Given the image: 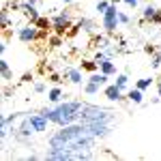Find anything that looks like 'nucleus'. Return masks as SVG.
<instances>
[{
    "label": "nucleus",
    "instance_id": "nucleus-34",
    "mask_svg": "<svg viewBox=\"0 0 161 161\" xmlns=\"http://www.w3.org/2000/svg\"><path fill=\"white\" fill-rule=\"evenodd\" d=\"M125 4H127V7H129V9H136L137 7V2H140V0H123Z\"/></svg>",
    "mask_w": 161,
    "mask_h": 161
},
{
    "label": "nucleus",
    "instance_id": "nucleus-7",
    "mask_svg": "<svg viewBox=\"0 0 161 161\" xmlns=\"http://www.w3.org/2000/svg\"><path fill=\"white\" fill-rule=\"evenodd\" d=\"M103 95H105V99L112 101V103H120V101L127 99V95H125L116 84H108V86H103Z\"/></svg>",
    "mask_w": 161,
    "mask_h": 161
},
{
    "label": "nucleus",
    "instance_id": "nucleus-35",
    "mask_svg": "<svg viewBox=\"0 0 161 161\" xmlns=\"http://www.w3.org/2000/svg\"><path fill=\"white\" fill-rule=\"evenodd\" d=\"M144 52H146V54H150V56H153V54H155V47H153V45H146V47H144Z\"/></svg>",
    "mask_w": 161,
    "mask_h": 161
},
{
    "label": "nucleus",
    "instance_id": "nucleus-14",
    "mask_svg": "<svg viewBox=\"0 0 161 161\" xmlns=\"http://www.w3.org/2000/svg\"><path fill=\"white\" fill-rule=\"evenodd\" d=\"M26 112H13V114H7V116H2V120H0V127H11L15 125L22 116H24Z\"/></svg>",
    "mask_w": 161,
    "mask_h": 161
},
{
    "label": "nucleus",
    "instance_id": "nucleus-18",
    "mask_svg": "<svg viewBox=\"0 0 161 161\" xmlns=\"http://www.w3.org/2000/svg\"><path fill=\"white\" fill-rule=\"evenodd\" d=\"M88 82H95V84H99V86H108V82H110V75L101 73V71H95V73H90Z\"/></svg>",
    "mask_w": 161,
    "mask_h": 161
},
{
    "label": "nucleus",
    "instance_id": "nucleus-27",
    "mask_svg": "<svg viewBox=\"0 0 161 161\" xmlns=\"http://www.w3.org/2000/svg\"><path fill=\"white\" fill-rule=\"evenodd\" d=\"M150 67L157 71V69H161V52H155L153 56H150Z\"/></svg>",
    "mask_w": 161,
    "mask_h": 161
},
{
    "label": "nucleus",
    "instance_id": "nucleus-36",
    "mask_svg": "<svg viewBox=\"0 0 161 161\" xmlns=\"http://www.w3.org/2000/svg\"><path fill=\"white\" fill-rule=\"evenodd\" d=\"M32 80V73H24L22 75V82H30Z\"/></svg>",
    "mask_w": 161,
    "mask_h": 161
},
{
    "label": "nucleus",
    "instance_id": "nucleus-29",
    "mask_svg": "<svg viewBox=\"0 0 161 161\" xmlns=\"http://www.w3.org/2000/svg\"><path fill=\"white\" fill-rule=\"evenodd\" d=\"M110 4H112V0H99V2H97V13L103 15V13L110 9Z\"/></svg>",
    "mask_w": 161,
    "mask_h": 161
},
{
    "label": "nucleus",
    "instance_id": "nucleus-38",
    "mask_svg": "<svg viewBox=\"0 0 161 161\" xmlns=\"http://www.w3.org/2000/svg\"><path fill=\"white\" fill-rule=\"evenodd\" d=\"M60 2H64V4H71V2H75V0H60Z\"/></svg>",
    "mask_w": 161,
    "mask_h": 161
},
{
    "label": "nucleus",
    "instance_id": "nucleus-32",
    "mask_svg": "<svg viewBox=\"0 0 161 161\" xmlns=\"http://www.w3.org/2000/svg\"><path fill=\"white\" fill-rule=\"evenodd\" d=\"M118 22H120V26H127V24H129V22H131V17H129L127 13L118 11Z\"/></svg>",
    "mask_w": 161,
    "mask_h": 161
},
{
    "label": "nucleus",
    "instance_id": "nucleus-5",
    "mask_svg": "<svg viewBox=\"0 0 161 161\" xmlns=\"http://www.w3.org/2000/svg\"><path fill=\"white\" fill-rule=\"evenodd\" d=\"M101 26H103V30H105L108 35H114L116 28L120 26V22H118V9H116L114 2L110 4V9L101 15Z\"/></svg>",
    "mask_w": 161,
    "mask_h": 161
},
{
    "label": "nucleus",
    "instance_id": "nucleus-8",
    "mask_svg": "<svg viewBox=\"0 0 161 161\" xmlns=\"http://www.w3.org/2000/svg\"><path fill=\"white\" fill-rule=\"evenodd\" d=\"M62 75H64L67 82H71L75 86H80V84L84 82V77H82V67H64V69H62Z\"/></svg>",
    "mask_w": 161,
    "mask_h": 161
},
{
    "label": "nucleus",
    "instance_id": "nucleus-26",
    "mask_svg": "<svg viewBox=\"0 0 161 161\" xmlns=\"http://www.w3.org/2000/svg\"><path fill=\"white\" fill-rule=\"evenodd\" d=\"M136 86L140 88V90H146V88L153 86V77H142V80H137V82H136Z\"/></svg>",
    "mask_w": 161,
    "mask_h": 161
},
{
    "label": "nucleus",
    "instance_id": "nucleus-9",
    "mask_svg": "<svg viewBox=\"0 0 161 161\" xmlns=\"http://www.w3.org/2000/svg\"><path fill=\"white\" fill-rule=\"evenodd\" d=\"M43 159H50V161H64V159H71V150L67 148H47V153L43 155Z\"/></svg>",
    "mask_w": 161,
    "mask_h": 161
},
{
    "label": "nucleus",
    "instance_id": "nucleus-20",
    "mask_svg": "<svg viewBox=\"0 0 161 161\" xmlns=\"http://www.w3.org/2000/svg\"><path fill=\"white\" fill-rule=\"evenodd\" d=\"M35 24H37V28H41V30H52V17L50 15H41Z\"/></svg>",
    "mask_w": 161,
    "mask_h": 161
},
{
    "label": "nucleus",
    "instance_id": "nucleus-11",
    "mask_svg": "<svg viewBox=\"0 0 161 161\" xmlns=\"http://www.w3.org/2000/svg\"><path fill=\"white\" fill-rule=\"evenodd\" d=\"M22 15H24V17H28V22H32V24H35V22H37L39 17H41V15H39V11H37V4H30V2H22Z\"/></svg>",
    "mask_w": 161,
    "mask_h": 161
},
{
    "label": "nucleus",
    "instance_id": "nucleus-22",
    "mask_svg": "<svg viewBox=\"0 0 161 161\" xmlns=\"http://www.w3.org/2000/svg\"><path fill=\"white\" fill-rule=\"evenodd\" d=\"M82 71H88V73H95V71H99V62L95 60H82Z\"/></svg>",
    "mask_w": 161,
    "mask_h": 161
},
{
    "label": "nucleus",
    "instance_id": "nucleus-19",
    "mask_svg": "<svg viewBox=\"0 0 161 161\" xmlns=\"http://www.w3.org/2000/svg\"><path fill=\"white\" fill-rule=\"evenodd\" d=\"M157 13H159V9H157L153 2H150V4H146V7L142 9V22H150V19H153Z\"/></svg>",
    "mask_w": 161,
    "mask_h": 161
},
{
    "label": "nucleus",
    "instance_id": "nucleus-39",
    "mask_svg": "<svg viewBox=\"0 0 161 161\" xmlns=\"http://www.w3.org/2000/svg\"><path fill=\"white\" fill-rule=\"evenodd\" d=\"M112 2H114V4H118V2H123V0H112Z\"/></svg>",
    "mask_w": 161,
    "mask_h": 161
},
{
    "label": "nucleus",
    "instance_id": "nucleus-17",
    "mask_svg": "<svg viewBox=\"0 0 161 161\" xmlns=\"http://www.w3.org/2000/svg\"><path fill=\"white\" fill-rule=\"evenodd\" d=\"M77 26H80L84 32H88V35H95V28H97L90 17H80V19H77Z\"/></svg>",
    "mask_w": 161,
    "mask_h": 161
},
{
    "label": "nucleus",
    "instance_id": "nucleus-4",
    "mask_svg": "<svg viewBox=\"0 0 161 161\" xmlns=\"http://www.w3.org/2000/svg\"><path fill=\"white\" fill-rule=\"evenodd\" d=\"M71 26H73V15H71V11H58L56 15H52V30L56 35L67 37V32H69Z\"/></svg>",
    "mask_w": 161,
    "mask_h": 161
},
{
    "label": "nucleus",
    "instance_id": "nucleus-2",
    "mask_svg": "<svg viewBox=\"0 0 161 161\" xmlns=\"http://www.w3.org/2000/svg\"><path fill=\"white\" fill-rule=\"evenodd\" d=\"M97 120H103V123H114L116 120V114L103 105H92V103H84V108L80 112V123H97Z\"/></svg>",
    "mask_w": 161,
    "mask_h": 161
},
{
    "label": "nucleus",
    "instance_id": "nucleus-41",
    "mask_svg": "<svg viewBox=\"0 0 161 161\" xmlns=\"http://www.w3.org/2000/svg\"><path fill=\"white\" fill-rule=\"evenodd\" d=\"M159 11H161V7H159Z\"/></svg>",
    "mask_w": 161,
    "mask_h": 161
},
{
    "label": "nucleus",
    "instance_id": "nucleus-25",
    "mask_svg": "<svg viewBox=\"0 0 161 161\" xmlns=\"http://www.w3.org/2000/svg\"><path fill=\"white\" fill-rule=\"evenodd\" d=\"M47 43H50V47H60L64 41H62V35H56V32H54V35L47 37Z\"/></svg>",
    "mask_w": 161,
    "mask_h": 161
},
{
    "label": "nucleus",
    "instance_id": "nucleus-33",
    "mask_svg": "<svg viewBox=\"0 0 161 161\" xmlns=\"http://www.w3.org/2000/svg\"><path fill=\"white\" fill-rule=\"evenodd\" d=\"M150 24H155V26H161V11L157 13V15H155L153 19H150Z\"/></svg>",
    "mask_w": 161,
    "mask_h": 161
},
{
    "label": "nucleus",
    "instance_id": "nucleus-12",
    "mask_svg": "<svg viewBox=\"0 0 161 161\" xmlns=\"http://www.w3.org/2000/svg\"><path fill=\"white\" fill-rule=\"evenodd\" d=\"M62 97H67V95H64V90H62L58 84H56L54 88H50V90H47V101H50V103H60Z\"/></svg>",
    "mask_w": 161,
    "mask_h": 161
},
{
    "label": "nucleus",
    "instance_id": "nucleus-37",
    "mask_svg": "<svg viewBox=\"0 0 161 161\" xmlns=\"http://www.w3.org/2000/svg\"><path fill=\"white\" fill-rule=\"evenodd\" d=\"M157 95H159V97H161V80H159V82H157Z\"/></svg>",
    "mask_w": 161,
    "mask_h": 161
},
{
    "label": "nucleus",
    "instance_id": "nucleus-13",
    "mask_svg": "<svg viewBox=\"0 0 161 161\" xmlns=\"http://www.w3.org/2000/svg\"><path fill=\"white\" fill-rule=\"evenodd\" d=\"M99 71L105 75H116V62H114V58H105V60L99 64Z\"/></svg>",
    "mask_w": 161,
    "mask_h": 161
},
{
    "label": "nucleus",
    "instance_id": "nucleus-40",
    "mask_svg": "<svg viewBox=\"0 0 161 161\" xmlns=\"http://www.w3.org/2000/svg\"><path fill=\"white\" fill-rule=\"evenodd\" d=\"M11 2H24V0H11Z\"/></svg>",
    "mask_w": 161,
    "mask_h": 161
},
{
    "label": "nucleus",
    "instance_id": "nucleus-1",
    "mask_svg": "<svg viewBox=\"0 0 161 161\" xmlns=\"http://www.w3.org/2000/svg\"><path fill=\"white\" fill-rule=\"evenodd\" d=\"M84 108V101L80 99H69V101H60L54 103V108H43L41 114L50 120V123L64 127V125H73L80 123V112Z\"/></svg>",
    "mask_w": 161,
    "mask_h": 161
},
{
    "label": "nucleus",
    "instance_id": "nucleus-3",
    "mask_svg": "<svg viewBox=\"0 0 161 161\" xmlns=\"http://www.w3.org/2000/svg\"><path fill=\"white\" fill-rule=\"evenodd\" d=\"M15 35H17V39L22 43H37V41L47 37V30H41V28H37V24L30 22V24H26V26H19L15 30Z\"/></svg>",
    "mask_w": 161,
    "mask_h": 161
},
{
    "label": "nucleus",
    "instance_id": "nucleus-24",
    "mask_svg": "<svg viewBox=\"0 0 161 161\" xmlns=\"http://www.w3.org/2000/svg\"><path fill=\"white\" fill-rule=\"evenodd\" d=\"M99 88H103V86H99V84L88 82V80H86V84H84V92H86V95H97V92H99Z\"/></svg>",
    "mask_w": 161,
    "mask_h": 161
},
{
    "label": "nucleus",
    "instance_id": "nucleus-30",
    "mask_svg": "<svg viewBox=\"0 0 161 161\" xmlns=\"http://www.w3.org/2000/svg\"><path fill=\"white\" fill-rule=\"evenodd\" d=\"M62 77H64V75H60V73H52V71H50V75H47V82H52V84H60Z\"/></svg>",
    "mask_w": 161,
    "mask_h": 161
},
{
    "label": "nucleus",
    "instance_id": "nucleus-15",
    "mask_svg": "<svg viewBox=\"0 0 161 161\" xmlns=\"http://www.w3.org/2000/svg\"><path fill=\"white\" fill-rule=\"evenodd\" d=\"M127 99L131 101V103H136V105H142V101H144V90H140V88H131L129 92H127Z\"/></svg>",
    "mask_w": 161,
    "mask_h": 161
},
{
    "label": "nucleus",
    "instance_id": "nucleus-10",
    "mask_svg": "<svg viewBox=\"0 0 161 161\" xmlns=\"http://www.w3.org/2000/svg\"><path fill=\"white\" fill-rule=\"evenodd\" d=\"M28 118H30V125H32V129L37 131V133H43V131H47V118L39 112V114H28Z\"/></svg>",
    "mask_w": 161,
    "mask_h": 161
},
{
    "label": "nucleus",
    "instance_id": "nucleus-31",
    "mask_svg": "<svg viewBox=\"0 0 161 161\" xmlns=\"http://www.w3.org/2000/svg\"><path fill=\"white\" fill-rule=\"evenodd\" d=\"M32 90H35L37 95H41V92H45V90H47V86H45V82H35Z\"/></svg>",
    "mask_w": 161,
    "mask_h": 161
},
{
    "label": "nucleus",
    "instance_id": "nucleus-16",
    "mask_svg": "<svg viewBox=\"0 0 161 161\" xmlns=\"http://www.w3.org/2000/svg\"><path fill=\"white\" fill-rule=\"evenodd\" d=\"M0 73H2L4 82H11L13 80V69H11V64H9V60H4V58H0Z\"/></svg>",
    "mask_w": 161,
    "mask_h": 161
},
{
    "label": "nucleus",
    "instance_id": "nucleus-28",
    "mask_svg": "<svg viewBox=\"0 0 161 161\" xmlns=\"http://www.w3.org/2000/svg\"><path fill=\"white\" fill-rule=\"evenodd\" d=\"M13 95H15V88L9 86V82H4V88H2V99H4V101H9V99L13 97Z\"/></svg>",
    "mask_w": 161,
    "mask_h": 161
},
{
    "label": "nucleus",
    "instance_id": "nucleus-23",
    "mask_svg": "<svg viewBox=\"0 0 161 161\" xmlns=\"http://www.w3.org/2000/svg\"><path fill=\"white\" fill-rule=\"evenodd\" d=\"M112 43H110V39L108 37H103V35H99V37H95V47L97 50H108Z\"/></svg>",
    "mask_w": 161,
    "mask_h": 161
},
{
    "label": "nucleus",
    "instance_id": "nucleus-21",
    "mask_svg": "<svg viewBox=\"0 0 161 161\" xmlns=\"http://www.w3.org/2000/svg\"><path fill=\"white\" fill-rule=\"evenodd\" d=\"M114 84L125 92L127 86H129V75H127V73H118V75H116V80H114Z\"/></svg>",
    "mask_w": 161,
    "mask_h": 161
},
{
    "label": "nucleus",
    "instance_id": "nucleus-6",
    "mask_svg": "<svg viewBox=\"0 0 161 161\" xmlns=\"http://www.w3.org/2000/svg\"><path fill=\"white\" fill-rule=\"evenodd\" d=\"M86 133L92 137H97V140H103V137H108L112 133V127L110 123H103V120H97V123H86Z\"/></svg>",
    "mask_w": 161,
    "mask_h": 161
}]
</instances>
